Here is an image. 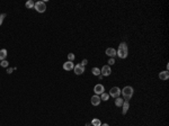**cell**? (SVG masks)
I'll use <instances>...</instances> for the list:
<instances>
[{"label":"cell","mask_w":169,"mask_h":126,"mask_svg":"<svg viewBox=\"0 0 169 126\" xmlns=\"http://www.w3.org/2000/svg\"><path fill=\"white\" fill-rule=\"evenodd\" d=\"M116 55L121 59H125L127 56V46H126V43H121L120 46H118V50L116 52Z\"/></svg>","instance_id":"1"},{"label":"cell","mask_w":169,"mask_h":126,"mask_svg":"<svg viewBox=\"0 0 169 126\" xmlns=\"http://www.w3.org/2000/svg\"><path fill=\"white\" fill-rule=\"evenodd\" d=\"M133 88L132 87H130V86H126V87H124V89H123L121 92L123 94V97H124V99H126V101H128V100L131 99V97L133 96Z\"/></svg>","instance_id":"2"},{"label":"cell","mask_w":169,"mask_h":126,"mask_svg":"<svg viewBox=\"0 0 169 126\" xmlns=\"http://www.w3.org/2000/svg\"><path fill=\"white\" fill-rule=\"evenodd\" d=\"M34 8L36 9L37 12H44L46 10V5L44 1H37V2L34 5Z\"/></svg>","instance_id":"3"},{"label":"cell","mask_w":169,"mask_h":126,"mask_svg":"<svg viewBox=\"0 0 169 126\" xmlns=\"http://www.w3.org/2000/svg\"><path fill=\"white\" fill-rule=\"evenodd\" d=\"M121 95V89L118 87H113V88L109 90V96L114 97V98H118Z\"/></svg>","instance_id":"4"},{"label":"cell","mask_w":169,"mask_h":126,"mask_svg":"<svg viewBox=\"0 0 169 126\" xmlns=\"http://www.w3.org/2000/svg\"><path fill=\"white\" fill-rule=\"evenodd\" d=\"M111 73H112V70H111V68H109V65H104L102 68V70H100V74L103 77H108Z\"/></svg>","instance_id":"5"},{"label":"cell","mask_w":169,"mask_h":126,"mask_svg":"<svg viewBox=\"0 0 169 126\" xmlns=\"http://www.w3.org/2000/svg\"><path fill=\"white\" fill-rule=\"evenodd\" d=\"M73 71H74L76 74L80 76V74H82L84 72V67L81 64H77V65H74V68H73Z\"/></svg>","instance_id":"6"},{"label":"cell","mask_w":169,"mask_h":126,"mask_svg":"<svg viewBox=\"0 0 169 126\" xmlns=\"http://www.w3.org/2000/svg\"><path fill=\"white\" fill-rule=\"evenodd\" d=\"M94 91H95V94H96L97 96L102 95L103 92H104V86L103 85H96L95 86V88H94Z\"/></svg>","instance_id":"7"},{"label":"cell","mask_w":169,"mask_h":126,"mask_svg":"<svg viewBox=\"0 0 169 126\" xmlns=\"http://www.w3.org/2000/svg\"><path fill=\"white\" fill-rule=\"evenodd\" d=\"M91 104H93V106H98L99 104H100V101H102V99H100V97L97 96V95H95V96L91 97Z\"/></svg>","instance_id":"8"},{"label":"cell","mask_w":169,"mask_h":126,"mask_svg":"<svg viewBox=\"0 0 169 126\" xmlns=\"http://www.w3.org/2000/svg\"><path fill=\"white\" fill-rule=\"evenodd\" d=\"M74 68V64H73L72 62H70V61H68V62H65V63H63V69L65 71H71Z\"/></svg>","instance_id":"9"},{"label":"cell","mask_w":169,"mask_h":126,"mask_svg":"<svg viewBox=\"0 0 169 126\" xmlns=\"http://www.w3.org/2000/svg\"><path fill=\"white\" fill-rule=\"evenodd\" d=\"M106 54H107L108 56H111V58H114V56L116 55V50L113 48V47H109V48L106 50Z\"/></svg>","instance_id":"10"},{"label":"cell","mask_w":169,"mask_h":126,"mask_svg":"<svg viewBox=\"0 0 169 126\" xmlns=\"http://www.w3.org/2000/svg\"><path fill=\"white\" fill-rule=\"evenodd\" d=\"M159 78H160L161 80H167L169 78V73H168V71H162V72H160L159 73Z\"/></svg>","instance_id":"11"},{"label":"cell","mask_w":169,"mask_h":126,"mask_svg":"<svg viewBox=\"0 0 169 126\" xmlns=\"http://www.w3.org/2000/svg\"><path fill=\"white\" fill-rule=\"evenodd\" d=\"M123 111H122V114L123 115H125L126 113H127L128 110V107H130V105H128V101H125V103H123Z\"/></svg>","instance_id":"12"},{"label":"cell","mask_w":169,"mask_h":126,"mask_svg":"<svg viewBox=\"0 0 169 126\" xmlns=\"http://www.w3.org/2000/svg\"><path fill=\"white\" fill-rule=\"evenodd\" d=\"M7 58V50H0V60L1 61H3V60Z\"/></svg>","instance_id":"13"},{"label":"cell","mask_w":169,"mask_h":126,"mask_svg":"<svg viewBox=\"0 0 169 126\" xmlns=\"http://www.w3.org/2000/svg\"><path fill=\"white\" fill-rule=\"evenodd\" d=\"M91 125L93 126H100L102 125V122H100L98 118H94V119L91 120Z\"/></svg>","instance_id":"14"},{"label":"cell","mask_w":169,"mask_h":126,"mask_svg":"<svg viewBox=\"0 0 169 126\" xmlns=\"http://www.w3.org/2000/svg\"><path fill=\"white\" fill-rule=\"evenodd\" d=\"M123 103H124V101H123V99H122V98H120V97L115 99V105H116L117 107H120V106H122V105H123Z\"/></svg>","instance_id":"15"},{"label":"cell","mask_w":169,"mask_h":126,"mask_svg":"<svg viewBox=\"0 0 169 126\" xmlns=\"http://www.w3.org/2000/svg\"><path fill=\"white\" fill-rule=\"evenodd\" d=\"M94 76H100V70H99L98 68H93V70H91Z\"/></svg>","instance_id":"16"},{"label":"cell","mask_w":169,"mask_h":126,"mask_svg":"<svg viewBox=\"0 0 169 126\" xmlns=\"http://www.w3.org/2000/svg\"><path fill=\"white\" fill-rule=\"evenodd\" d=\"M100 99L104 100V101H106V100L109 99V95L106 94V92H103V94H102V97H100Z\"/></svg>","instance_id":"17"},{"label":"cell","mask_w":169,"mask_h":126,"mask_svg":"<svg viewBox=\"0 0 169 126\" xmlns=\"http://www.w3.org/2000/svg\"><path fill=\"white\" fill-rule=\"evenodd\" d=\"M34 5H35V2H34L33 0H29V1H27V2H26V5H25V6H26L27 8H33V7H34Z\"/></svg>","instance_id":"18"},{"label":"cell","mask_w":169,"mask_h":126,"mask_svg":"<svg viewBox=\"0 0 169 126\" xmlns=\"http://www.w3.org/2000/svg\"><path fill=\"white\" fill-rule=\"evenodd\" d=\"M68 59H69L70 62H73V60H74V54L73 53H69L68 54Z\"/></svg>","instance_id":"19"},{"label":"cell","mask_w":169,"mask_h":126,"mask_svg":"<svg viewBox=\"0 0 169 126\" xmlns=\"http://www.w3.org/2000/svg\"><path fill=\"white\" fill-rule=\"evenodd\" d=\"M8 63H9L8 61H6V60H3V61L0 62V65H1V67H3V68H7V67H8Z\"/></svg>","instance_id":"20"},{"label":"cell","mask_w":169,"mask_h":126,"mask_svg":"<svg viewBox=\"0 0 169 126\" xmlns=\"http://www.w3.org/2000/svg\"><path fill=\"white\" fill-rule=\"evenodd\" d=\"M6 17V15L5 14H1L0 15V26H1V24H2V21H3V18Z\"/></svg>","instance_id":"21"},{"label":"cell","mask_w":169,"mask_h":126,"mask_svg":"<svg viewBox=\"0 0 169 126\" xmlns=\"http://www.w3.org/2000/svg\"><path fill=\"white\" fill-rule=\"evenodd\" d=\"M114 63H115V60L112 58V59H109V61H108V65H113Z\"/></svg>","instance_id":"22"},{"label":"cell","mask_w":169,"mask_h":126,"mask_svg":"<svg viewBox=\"0 0 169 126\" xmlns=\"http://www.w3.org/2000/svg\"><path fill=\"white\" fill-rule=\"evenodd\" d=\"M87 63H88V61H87V60H86V59H84V61H82V63H81V65H84H84L87 64Z\"/></svg>","instance_id":"23"},{"label":"cell","mask_w":169,"mask_h":126,"mask_svg":"<svg viewBox=\"0 0 169 126\" xmlns=\"http://www.w3.org/2000/svg\"><path fill=\"white\" fill-rule=\"evenodd\" d=\"M11 71H12V69H8V71H7V72H8V73H11Z\"/></svg>","instance_id":"24"},{"label":"cell","mask_w":169,"mask_h":126,"mask_svg":"<svg viewBox=\"0 0 169 126\" xmlns=\"http://www.w3.org/2000/svg\"><path fill=\"white\" fill-rule=\"evenodd\" d=\"M100 126H108V124H102Z\"/></svg>","instance_id":"25"}]
</instances>
